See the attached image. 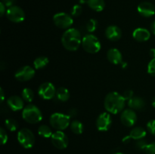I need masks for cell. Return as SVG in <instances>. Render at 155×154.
I'll return each mask as SVG.
<instances>
[{
	"label": "cell",
	"instance_id": "1",
	"mask_svg": "<svg viewBox=\"0 0 155 154\" xmlns=\"http://www.w3.org/2000/svg\"><path fill=\"white\" fill-rule=\"evenodd\" d=\"M126 106V100L122 95L116 91L110 92L106 95L104 107L106 111L111 114H118L124 110Z\"/></svg>",
	"mask_w": 155,
	"mask_h": 154
},
{
	"label": "cell",
	"instance_id": "2",
	"mask_svg": "<svg viewBox=\"0 0 155 154\" xmlns=\"http://www.w3.org/2000/svg\"><path fill=\"white\" fill-rule=\"evenodd\" d=\"M81 33L77 29H68L64 32L61 36V44L64 48L70 51H75L82 45Z\"/></svg>",
	"mask_w": 155,
	"mask_h": 154
},
{
	"label": "cell",
	"instance_id": "3",
	"mask_svg": "<svg viewBox=\"0 0 155 154\" xmlns=\"http://www.w3.org/2000/svg\"><path fill=\"white\" fill-rule=\"evenodd\" d=\"M42 117L40 109L34 104H29L23 109L22 118L27 123L37 124L42 121Z\"/></svg>",
	"mask_w": 155,
	"mask_h": 154
},
{
	"label": "cell",
	"instance_id": "4",
	"mask_svg": "<svg viewBox=\"0 0 155 154\" xmlns=\"http://www.w3.org/2000/svg\"><path fill=\"white\" fill-rule=\"evenodd\" d=\"M81 45L84 51L89 54H96L101 48V42L98 38L92 33L86 34L83 36Z\"/></svg>",
	"mask_w": 155,
	"mask_h": 154
},
{
	"label": "cell",
	"instance_id": "5",
	"mask_svg": "<svg viewBox=\"0 0 155 154\" xmlns=\"http://www.w3.org/2000/svg\"><path fill=\"white\" fill-rule=\"evenodd\" d=\"M49 123L57 131H64L71 124V117L62 113H54L49 118Z\"/></svg>",
	"mask_w": 155,
	"mask_h": 154
},
{
	"label": "cell",
	"instance_id": "6",
	"mask_svg": "<svg viewBox=\"0 0 155 154\" xmlns=\"http://www.w3.org/2000/svg\"><path fill=\"white\" fill-rule=\"evenodd\" d=\"M17 139L18 143L24 149H30L34 146L35 135L33 131L27 128H24L20 130L17 134Z\"/></svg>",
	"mask_w": 155,
	"mask_h": 154
},
{
	"label": "cell",
	"instance_id": "7",
	"mask_svg": "<svg viewBox=\"0 0 155 154\" xmlns=\"http://www.w3.org/2000/svg\"><path fill=\"white\" fill-rule=\"evenodd\" d=\"M53 23L58 28L68 30L71 28V26L74 24V19L69 14L59 12L53 16Z\"/></svg>",
	"mask_w": 155,
	"mask_h": 154
},
{
	"label": "cell",
	"instance_id": "8",
	"mask_svg": "<svg viewBox=\"0 0 155 154\" xmlns=\"http://www.w3.org/2000/svg\"><path fill=\"white\" fill-rule=\"evenodd\" d=\"M6 17L12 22L19 24L25 19V12L18 5H13L6 11Z\"/></svg>",
	"mask_w": 155,
	"mask_h": 154
},
{
	"label": "cell",
	"instance_id": "9",
	"mask_svg": "<svg viewBox=\"0 0 155 154\" xmlns=\"http://www.w3.org/2000/svg\"><path fill=\"white\" fill-rule=\"evenodd\" d=\"M56 91L54 85L49 82H46L39 85L38 88V95L44 100H51L55 98Z\"/></svg>",
	"mask_w": 155,
	"mask_h": 154
},
{
	"label": "cell",
	"instance_id": "10",
	"mask_svg": "<svg viewBox=\"0 0 155 154\" xmlns=\"http://www.w3.org/2000/svg\"><path fill=\"white\" fill-rule=\"evenodd\" d=\"M51 141L53 146L58 149H64L68 147V137L63 131H56L51 137Z\"/></svg>",
	"mask_w": 155,
	"mask_h": 154
},
{
	"label": "cell",
	"instance_id": "11",
	"mask_svg": "<svg viewBox=\"0 0 155 154\" xmlns=\"http://www.w3.org/2000/svg\"><path fill=\"white\" fill-rule=\"evenodd\" d=\"M36 74L35 68L32 66H24L18 69L15 73V78L19 82H27L34 77Z\"/></svg>",
	"mask_w": 155,
	"mask_h": 154
},
{
	"label": "cell",
	"instance_id": "12",
	"mask_svg": "<svg viewBox=\"0 0 155 154\" xmlns=\"http://www.w3.org/2000/svg\"><path fill=\"white\" fill-rule=\"evenodd\" d=\"M137 115L136 112L132 109H126L121 112L120 114V122L124 126L133 127L137 122Z\"/></svg>",
	"mask_w": 155,
	"mask_h": 154
},
{
	"label": "cell",
	"instance_id": "13",
	"mask_svg": "<svg viewBox=\"0 0 155 154\" xmlns=\"http://www.w3.org/2000/svg\"><path fill=\"white\" fill-rule=\"evenodd\" d=\"M112 125V119L110 113L104 112L99 114L96 119V128L100 131H107Z\"/></svg>",
	"mask_w": 155,
	"mask_h": 154
},
{
	"label": "cell",
	"instance_id": "14",
	"mask_svg": "<svg viewBox=\"0 0 155 154\" xmlns=\"http://www.w3.org/2000/svg\"><path fill=\"white\" fill-rule=\"evenodd\" d=\"M137 11L141 16L144 18H151L155 14V7L149 2H143L138 5Z\"/></svg>",
	"mask_w": 155,
	"mask_h": 154
},
{
	"label": "cell",
	"instance_id": "15",
	"mask_svg": "<svg viewBox=\"0 0 155 154\" xmlns=\"http://www.w3.org/2000/svg\"><path fill=\"white\" fill-rule=\"evenodd\" d=\"M24 99L18 95H12L7 99V105L12 111H19L24 108Z\"/></svg>",
	"mask_w": 155,
	"mask_h": 154
},
{
	"label": "cell",
	"instance_id": "16",
	"mask_svg": "<svg viewBox=\"0 0 155 154\" xmlns=\"http://www.w3.org/2000/svg\"><path fill=\"white\" fill-rule=\"evenodd\" d=\"M104 33H105L106 38L111 42L118 41L122 36V31L120 28L115 25H110L107 27Z\"/></svg>",
	"mask_w": 155,
	"mask_h": 154
},
{
	"label": "cell",
	"instance_id": "17",
	"mask_svg": "<svg viewBox=\"0 0 155 154\" xmlns=\"http://www.w3.org/2000/svg\"><path fill=\"white\" fill-rule=\"evenodd\" d=\"M107 59L112 64L118 65L123 63V55L117 48H110L107 52Z\"/></svg>",
	"mask_w": 155,
	"mask_h": 154
},
{
	"label": "cell",
	"instance_id": "18",
	"mask_svg": "<svg viewBox=\"0 0 155 154\" xmlns=\"http://www.w3.org/2000/svg\"><path fill=\"white\" fill-rule=\"evenodd\" d=\"M133 37L136 41L139 42H147L151 37V33L148 30L142 27L136 28L133 33Z\"/></svg>",
	"mask_w": 155,
	"mask_h": 154
},
{
	"label": "cell",
	"instance_id": "19",
	"mask_svg": "<svg viewBox=\"0 0 155 154\" xmlns=\"http://www.w3.org/2000/svg\"><path fill=\"white\" fill-rule=\"evenodd\" d=\"M146 106L145 100L141 97L134 96L128 101V107L133 110H142Z\"/></svg>",
	"mask_w": 155,
	"mask_h": 154
},
{
	"label": "cell",
	"instance_id": "20",
	"mask_svg": "<svg viewBox=\"0 0 155 154\" xmlns=\"http://www.w3.org/2000/svg\"><path fill=\"white\" fill-rule=\"evenodd\" d=\"M147 134V131H145V129L142 127L137 126L134 127L133 129L130 131V134L129 136L130 137V138L133 139V140H139L144 139V137H145Z\"/></svg>",
	"mask_w": 155,
	"mask_h": 154
},
{
	"label": "cell",
	"instance_id": "21",
	"mask_svg": "<svg viewBox=\"0 0 155 154\" xmlns=\"http://www.w3.org/2000/svg\"><path fill=\"white\" fill-rule=\"evenodd\" d=\"M71 94L67 88L60 87L56 91L55 98L60 102H67L69 100Z\"/></svg>",
	"mask_w": 155,
	"mask_h": 154
},
{
	"label": "cell",
	"instance_id": "22",
	"mask_svg": "<svg viewBox=\"0 0 155 154\" xmlns=\"http://www.w3.org/2000/svg\"><path fill=\"white\" fill-rule=\"evenodd\" d=\"M86 3L91 9L97 12L102 11L105 7L104 0H87Z\"/></svg>",
	"mask_w": 155,
	"mask_h": 154
},
{
	"label": "cell",
	"instance_id": "23",
	"mask_svg": "<svg viewBox=\"0 0 155 154\" xmlns=\"http://www.w3.org/2000/svg\"><path fill=\"white\" fill-rule=\"evenodd\" d=\"M49 63V60L46 56H39L33 61V66L35 69H41L45 68Z\"/></svg>",
	"mask_w": 155,
	"mask_h": 154
},
{
	"label": "cell",
	"instance_id": "24",
	"mask_svg": "<svg viewBox=\"0 0 155 154\" xmlns=\"http://www.w3.org/2000/svg\"><path fill=\"white\" fill-rule=\"evenodd\" d=\"M70 128H71L72 132L74 133L75 134H81L83 132V131H84L83 124L80 121L76 120V119L71 122Z\"/></svg>",
	"mask_w": 155,
	"mask_h": 154
},
{
	"label": "cell",
	"instance_id": "25",
	"mask_svg": "<svg viewBox=\"0 0 155 154\" xmlns=\"http://www.w3.org/2000/svg\"><path fill=\"white\" fill-rule=\"evenodd\" d=\"M38 134L44 138H51L53 132L49 126L46 125H41L38 128Z\"/></svg>",
	"mask_w": 155,
	"mask_h": 154
},
{
	"label": "cell",
	"instance_id": "26",
	"mask_svg": "<svg viewBox=\"0 0 155 154\" xmlns=\"http://www.w3.org/2000/svg\"><path fill=\"white\" fill-rule=\"evenodd\" d=\"M21 98L26 102H32L34 99V92L30 88H24L21 92Z\"/></svg>",
	"mask_w": 155,
	"mask_h": 154
},
{
	"label": "cell",
	"instance_id": "27",
	"mask_svg": "<svg viewBox=\"0 0 155 154\" xmlns=\"http://www.w3.org/2000/svg\"><path fill=\"white\" fill-rule=\"evenodd\" d=\"M5 125L6 128L10 131H15L18 130L19 125L18 122H17L15 119L9 118V119H6L5 121Z\"/></svg>",
	"mask_w": 155,
	"mask_h": 154
},
{
	"label": "cell",
	"instance_id": "28",
	"mask_svg": "<svg viewBox=\"0 0 155 154\" xmlns=\"http://www.w3.org/2000/svg\"><path fill=\"white\" fill-rule=\"evenodd\" d=\"M97 27H98V21H96L94 18H91L88 21V22L86 23V28L89 33H93L96 30Z\"/></svg>",
	"mask_w": 155,
	"mask_h": 154
},
{
	"label": "cell",
	"instance_id": "29",
	"mask_svg": "<svg viewBox=\"0 0 155 154\" xmlns=\"http://www.w3.org/2000/svg\"><path fill=\"white\" fill-rule=\"evenodd\" d=\"M82 12H83V8H82V6L79 4H76L71 8V15L72 17H74V18H77V17H79L81 14Z\"/></svg>",
	"mask_w": 155,
	"mask_h": 154
},
{
	"label": "cell",
	"instance_id": "30",
	"mask_svg": "<svg viewBox=\"0 0 155 154\" xmlns=\"http://www.w3.org/2000/svg\"><path fill=\"white\" fill-rule=\"evenodd\" d=\"M148 144V143H147L146 140H145L144 139H142V140H137V142L136 143V147L139 150L145 151Z\"/></svg>",
	"mask_w": 155,
	"mask_h": 154
},
{
	"label": "cell",
	"instance_id": "31",
	"mask_svg": "<svg viewBox=\"0 0 155 154\" xmlns=\"http://www.w3.org/2000/svg\"><path fill=\"white\" fill-rule=\"evenodd\" d=\"M148 72L151 76H155V58L151 59L148 63Z\"/></svg>",
	"mask_w": 155,
	"mask_h": 154
},
{
	"label": "cell",
	"instance_id": "32",
	"mask_svg": "<svg viewBox=\"0 0 155 154\" xmlns=\"http://www.w3.org/2000/svg\"><path fill=\"white\" fill-rule=\"evenodd\" d=\"M147 129L151 134L155 136V119H151L147 123Z\"/></svg>",
	"mask_w": 155,
	"mask_h": 154
},
{
	"label": "cell",
	"instance_id": "33",
	"mask_svg": "<svg viewBox=\"0 0 155 154\" xmlns=\"http://www.w3.org/2000/svg\"><path fill=\"white\" fill-rule=\"evenodd\" d=\"M0 138H1L2 145H5L8 142L7 132L3 128H0Z\"/></svg>",
	"mask_w": 155,
	"mask_h": 154
},
{
	"label": "cell",
	"instance_id": "34",
	"mask_svg": "<svg viewBox=\"0 0 155 154\" xmlns=\"http://www.w3.org/2000/svg\"><path fill=\"white\" fill-rule=\"evenodd\" d=\"M145 152L146 154H155V141L148 143Z\"/></svg>",
	"mask_w": 155,
	"mask_h": 154
},
{
	"label": "cell",
	"instance_id": "35",
	"mask_svg": "<svg viewBox=\"0 0 155 154\" xmlns=\"http://www.w3.org/2000/svg\"><path fill=\"white\" fill-rule=\"evenodd\" d=\"M122 95L126 101H129V100L131 99L133 97H134V92L132 90H127L123 93Z\"/></svg>",
	"mask_w": 155,
	"mask_h": 154
},
{
	"label": "cell",
	"instance_id": "36",
	"mask_svg": "<svg viewBox=\"0 0 155 154\" xmlns=\"http://www.w3.org/2000/svg\"><path fill=\"white\" fill-rule=\"evenodd\" d=\"M2 2L8 8H10L14 5L15 3V0H2Z\"/></svg>",
	"mask_w": 155,
	"mask_h": 154
},
{
	"label": "cell",
	"instance_id": "37",
	"mask_svg": "<svg viewBox=\"0 0 155 154\" xmlns=\"http://www.w3.org/2000/svg\"><path fill=\"white\" fill-rule=\"evenodd\" d=\"M6 6L2 2H0V16L3 17L5 14H6Z\"/></svg>",
	"mask_w": 155,
	"mask_h": 154
},
{
	"label": "cell",
	"instance_id": "38",
	"mask_svg": "<svg viewBox=\"0 0 155 154\" xmlns=\"http://www.w3.org/2000/svg\"><path fill=\"white\" fill-rule=\"evenodd\" d=\"M68 115L70 116V117H71V118H73V117H75V116L77 115V110H76V109H74V108L71 109V110H68Z\"/></svg>",
	"mask_w": 155,
	"mask_h": 154
},
{
	"label": "cell",
	"instance_id": "39",
	"mask_svg": "<svg viewBox=\"0 0 155 154\" xmlns=\"http://www.w3.org/2000/svg\"><path fill=\"white\" fill-rule=\"evenodd\" d=\"M0 96H1V103H2L5 100V93L2 88H0Z\"/></svg>",
	"mask_w": 155,
	"mask_h": 154
},
{
	"label": "cell",
	"instance_id": "40",
	"mask_svg": "<svg viewBox=\"0 0 155 154\" xmlns=\"http://www.w3.org/2000/svg\"><path fill=\"white\" fill-rule=\"evenodd\" d=\"M149 55L151 58H155V48H151L149 51Z\"/></svg>",
	"mask_w": 155,
	"mask_h": 154
},
{
	"label": "cell",
	"instance_id": "41",
	"mask_svg": "<svg viewBox=\"0 0 155 154\" xmlns=\"http://www.w3.org/2000/svg\"><path fill=\"white\" fill-rule=\"evenodd\" d=\"M150 29H151V33H152L154 35H155V21H154L152 23H151Z\"/></svg>",
	"mask_w": 155,
	"mask_h": 154
},
{
	"label": "cell",
	"instance_id": "42",
	"mask_svg": "<svg viewBox=\"0 0 155 154\" xmlns=\"http://www.w3.org/2000/svg\"><path fill=\"white\" fill-rule=\"evenodd\" d=\"M130 140H132V139L130 138V136H126V137H124V138H123V142H124V143H127L130 141Z\"/></svg>",
	"mask_w": 155,
	"mask_h": 154
},
{
	"label": "cell",
	"instance_id": "43",
	"mask_svg": "<svg viewBox=\"0 0 155 154\" xmlns=\"http://www.w3.org/2000/svg\"><path fill=\"white\" fill-rule=\"evenodd\" d=\"M151 105L155 108V96L152 98V100H151Z\"/></svg>",
	"mask_w": 155,
	"mask_h": 154
},
{
	"label": "cell",
	"instance_id": "44",
	"mask_svg": "<svg viewBox=\"0 0 155 154\" xmlns=\"http://www.w3.org/2000/svg\"><path fill=\"white\" fill-rule=\"evenodd\" d=\"M80 2L81 3V4H83V3L87 2V0H80Z\"/></svg>",
	"mask_w": 155,
	"mask_h": 154
},
{
	"label": "cell",
	"instance_id": "45",
	"mask_svg": "<svg viewBox=\"0 0 155 154\" xmlns=\"http://www.w3.org/2000/svg\"><path fill=\"white\" fill-rule=\"evenodd\" d=\"M113 154H124V153H123V152H115V153H113Z\"/></svg>",
	"mask_w": 155,
	"mask_h": 154
}]
</instances>
